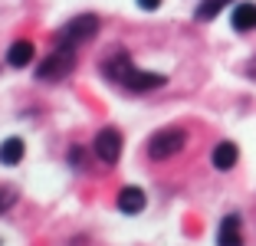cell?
I'll list each match as a JSON object with an SVG mask.
<instances>
[{
  "label": "cell",
  "mask_w": 256,
  "mask_h": 246,
  "mask_svg": "<svg viewBox=\"0 0 256 246\" xmlns=\"http://www.w3.org/2000/svg\"><path fill=\"white\" fill-rule=\"evenodd\" d=\"M236 158H240V151H236L234 142H220L217 148H214L210 161H214V168H217V171H230V168L236 164Z\"/></svg>",
  "instance_id": "11"
},
{
  "label": "cell",
  "mask_w": 256,
  "mask_h": 246,
  "mask_svg": "<svg viewBox=\"0 0 256 246\" xmlns=\"http://www.w3.org/2000/svg\"><path fill=\"white\" fill-rule=\"evenodd\" d=\"M33 56H36V46H33L30 40H16V43L7 50V62H10L14 69L30 66V62H33Z\"/></svg>",
  "instance_id": "9"
},
{
  "label": "cell",
  "mask_w": 256,
  "mask_h": 246,
  "mask_svg": "<svg viewBox=\"0 0 256 246\" xmlns=\"http://www.w3.org/2000/svg\"><path fill=\"white\" fill-rule=\"evenodd\" d=\"M226 4H230V0H204L200 7H197V20H214Z\"/></svg>",
  "instance_id": "13"
},
{
  "label": "cell",
  "mask_w": 256,
  "mask_h": 246,
  "mask_svg": "<svg viewBox=\"0 0 256 246\" xmlns=\"http://www.w3.org/2000/svg\"><path fill=\"white\" fill-rule=\"evenodd\" d=\"M184 142H188V134H184L181 128H161V132L151 134V142H148V158H151V161L174 158L178 151L184 148Z\"/></svg>",
  "instance_id": "3"
},
{
  "label": "cell",
  "mask_w": 256,
  "mask_h": 246,
  "mask_svg": "<svg viewBox=\"0 0 256 246\" xmlns=\"http://www.w3.org/2000/svg\"><path fill=\"white\" fill-rule=\"evenodd\" d=\"M230 23H234V30L236 33H250L256 30V4H236L234 7V16H230Z\"/></svg>",
  "instance_id": "8"
},
{
  "label": "cell",
  "mask_w": 256,
  "mask_h": 246,
  "mask_svg": "<svg viewBox=\"0 0 256 246\" xmlns=\"http://www.w3.org/2000/svg\"><path fill=\"white\" fill-rule=\"evenodd\" d=\"M0 207H4V197H0Z\"/></svg>",
  "instance_id": "15"
},
{
  "label": "cell",
  "mask_w": 256,
  "mask_h": 246,
  "mask_svg": "<svg viewBox=\"0 0 256 246\" xmlns=\"http://www.w3.org/2000/svg\"><path fill=\"white\" fill-rule=\"evenodd\" d=\"M132 60H128V52L125 50H112L102 60V72H106V79H112V82H125V76L132 72Z\"/></svg>",
  "instance_id": "5"
},
{
  "label": "cell",
  "mask_w": 256,
  "mask_h": 246,
  "mask_svg": "<svg viewBox=\"0 0 256 246\" xmlns=\"http://www.w3.org/2000/svg\"><path fill=\"white\" fill-rule=\"evenodd\" d=\"M138 7H142V10H158L161 0H138Z\"/></svg>",
  "instance_id": "14"
},
{
  "label": "cell",
  "mask_w": 256,
  "mask_h": 246,
  "mask_svg": "<svg viewBox=\"0 0 256 246\" xmlns=\"http://www.w3.org/2000/svg\"><path fill=\"white\" fill-rule=\"evenodd\" d=\"M72 69H76V50H72V46L56 43V50L50 52L43 62H40L36 76H40L43 82H56V79H66Z\"/></svg>",
  "instance_id": "1"
},
{
  "label": "cell",
  "mask_w": 256,
  "mask_h": 246,
  "mask_svg": "<svg viewBox=\"0 0 256 246\" xmlns=\"http://www.w3.org/2000/svg\"><path fill=\"white\" fill-rule=\"evenodd\" d=\"M118 210H122V214H142V210H144V190H142V187H122Z\"/></svg>",
  "instance_id": "10"
},
{
  "label": "cell",
  "mask_w": 256,
  "mask_h": 246,
  "mask_svg": "<svg viewBox=\"0 0 256 246\" xmlns=\"http://www.w3.org/2000/svg\"><path fill=\"white\" fill-rule=\"evenodd\" d=\"M98 33V16L96 14H82V16H72V20L66 23L60 30V36H56V43H62V46H82L86 40H92Z\"/></svg>",
  "instance_id": "2"
},
{
  "label": "cell",
  "mask_w": 256,
  "mask_h": 246,
  "mask_svg": "<svg viewBox=\"0 0 256 246\" xmlns=\"http://www.w3.org/2000/svg\"><path fill=\"white\" fill-rule=\"evenodd\" d=\"M164 82L168 79L161 72H142V69H132V72L125 76V82H122V86H125V89H132V92H148V89H161Z\"/></svg>",
  "instance_id": "6"
},
{
  "label": "cell",
  "mask_w": 256,
  "mask_h": 246,
  "mask_svg": "<svg viewBox=\"0 0 256 246\" xmlns=\"http://www.w3.org/2000/svg\"><path fill=\"white\" fill-rule=\"evenodd\" d=\"M217 246H243L240 216H236V214H226L224 220H220V230H217Z\"/></svg>",
  "instance_id": "7"
},
{
  "label": "cell",
  "mask_w": 256,
  "mask_h": 246,
  "mask_svg": "<svg viewBox=\"0 0 256 246\" xmlns=\"http://www.w3.org/2000/svg\"><path fill=\"white\" fill-rule=\"evenodd\" d=\"M96 154H98V161H106V164L118 161L122 158V132L118 128H102L96 134Z\"/></svg>",
  "instance_id": "4"
},
{
  "label": "cell",
  "mask_w": 256,
  "mask_h": 246,
  "mask_svg": "<svg viewBox=\"0 0 256 246\" xmlns=\"http://www.w3.org/2000/svg\"><path fill=\"white\" fill-rule=\"evenodd\" d=\"M23 138H7L0 144V164H20L23 161Z\"/></svg>",
  "instance_id": "12"
}]
</instances>
